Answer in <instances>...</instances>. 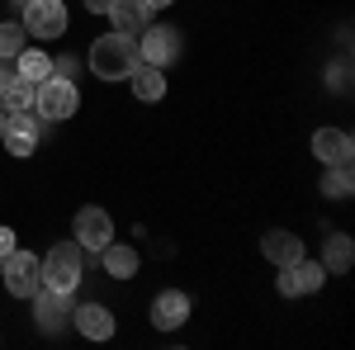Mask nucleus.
<instances>
[{
    "label": "nucleus",
    "instance_id": "f257e3e1",
    "mask_svg": "<svg viewBox=\"0 0 355 350\" xmlns=\"http://www.w3.org/2000/svg\"><path fill=\"white\" fill-rule=\"evenodd\" d=\"M142 62L137 57V38L133 33H100L95 43H90V71L100 76V81H128L133 76V67Z\"/></svg>",
    "mask_w": 355,
    "mask_h": 350
},
{
    "label": "nucleus",
    "instance_id": "f03ea898",
    "mask_svg": "<svg viewBox=\"0 0 355 350\" xmlns=\"http://www.w3.org/2000/svg\"><path fill=\"white\" fill-rule=\"evenodd\" d=\"M76 109H81V90H76L71 76L53 71L48 81H38V90H33V114H38L43 123H62V119H71Z\"/></svg>",
    "mask_w": 355,
    "mask_h": 350
},
{
    "label": "nucleus",
    "instance_id": "7ed1b4c3",
    "mask_svg": "<svg viewBox=\"0 0 355 350\" xmlns=\"http://www.w3.org/2000/svg\"><path fill=\"white\" fill-rule=\"evenodd\" d=\"M81 270H85L81 242H57L53 251L43 256V289H57V294H76V284H81Z\"/></svg>",
    "mask_w": 355,
    "mask_h": 350
},
{
    "label": "nucleus",
    "instance_id": "20e7f679",
    "mask_svg": "<svg viewBox=\"0 0 355 350\" xmlns=\"http://www.w3.org/2000/svg\"><path fill=\"white\" fill-rule=\"evenodd\" d=\"M0 279H5V289L15 298H33L38 289H43V261L33 256V251H10L5 256V265H0Z\"/></svg>",
    "mask_w": 355,
    "mask_h": 350
},
{
    "label": "nucleus",
    "instance_id": "39448f33",
    "mask_svg": "<svg viewBox=\"0 0 355 350\" xmlns=\"http://www.w3.org/2000/svg\"><path fill=\"white\" fill-rule=\"evenodd\" d=\"M24 33L33 38H62L67 33V5L62 0H24Z\"/></svg>",
    "mask_w": 355,
    "mask_h": 350
},
{
    "label": "nucleus",
    "instance_id": "423d86ee",
    "mask_svg": "<svg viewBox=\"0 0 355 350\" xmlns=\"http://www.w3.org/2000/svg\"><path fill=\"white\" fill-rule=\"evenodd\" d=\"M38 114H28V109H10V119L0 123V142H5V152L10 157H28L33 147H38Z\"/></svg>",
    "mask_w": 355,
    "mask_h": 350
},
{
    "label": "nucleus",
    "instance_id": "0eeeda50",
    "mask_svg": "<svg viewBox=\"0 0 355 350\" xmlns=\"http://www.w3.org/2000/svg\"><path fill=\"white\" fill-rule=\"evenodd\" d=\"M137 57L147 62V67H171L175 57H180V33L166 24H147L142 28V43H137Z\"/></svg>",
    "mask_w": 355,
    "mask_h": 350
},
{
    "label": "nucleus",
    "instance_id": "6e6552de",
    "mask_svg": "<svg viewBox=\"0 0 355 350\" xmlns=\"http://www.w3.org/2000/svg\"><path fill=\"white\" fill-rule=\"evenodd\" d=\"M322 279H327V270L318 265V261H294V265L279 270L275 289H279L284 298H299V294H318V289H322Z\"/></svg>",
    "mask_w": 355,
    "mask_h": 350
},
{
    "label": "nucleus",
    "instance_id": "1a4fd4ad",
    "mask_svg": "<svg viewBox=\"0 0 355 350\" xmlns=\"http://www.w3.org/2000/svg\"><path fill=\"white\" fill-rule=\"evenodd\" d=\"M76 242H81V251H95V256H100V251L114 242V218L105 213V209H95V204L81 209V213H76Z\"/></svg>",
    "mask_w": 355,
    "mask_h": 350
},
{
    "label": "nucleus",
    "instance_id": "9d476101",
    "mask_svg": "<svg viewBox=\"0 0 355 350\" xmlns=\"http://www.w3.org/2000/svg\"><path fill=\"white\" fill-rule=\"evenodd\" d=\"M313 157L322 166H351V157H355L351 133L346 128H318L313 133Z\"/></svg>",
    "mask_w": 355,
    "mask_h": 350
},
{
    "label": "nucleus",
    "instance_id": "9b49d317",
    "mask_svg": "<svg viewBox=\"0 0 355 350\" xmlns=\"http://www.w3.org/2000/svg\"><path fill=\"white\" fill-rule=\"evenodd\" d=\"M190 322V298L180 294V289H166V294H157V303H152V326L157 331H175V326Z\"/></svg>",
    "mask_w": 355,
    "mask_h": 350
},
{
    "label": "nucleus",
    "instance_id": "f8f14e48",
    "mask_svg": "<svg viewBox=\"0 0 355 350\" xmlns=\"http://www.w3.org/2000/svg\"><path fill=\"white\" fill-rule=\"evenodd\" d=\"M33 90L38 85L24 81L15 62H0V109H33Z\"/></svg>",
    "mask_w": 355,
    "mask_h": 350
},
{
    "label": "nucleus",
    "instance_id": "ddd939ff",
    "mask_svg": "<svg viewBox=\"0 0 355 350\" xmlns=\"http://www.w3.org/2000/svg\"><path fill=\"white\" fill-rule=\"evenodd\" d=\"M33 317L43 331H57V326L71 317V294H57V289H38L33 294Z\"/></svg>",
    "mask_w": 355,
    "mask_h": 350
},
{
    "label": "nucleus",
    "instance_id": "4468645a",
    "mask_svg": "<svg viewBox=\"0 0 355 350\" xmlns=\"http://www.w3.org/2000/svg\"><path fill=\"white\" fill-rule=\"evenodd\" d=\"M152 15H157V5L152 0H110V19L119 33H137V28L152 24Z\"/></svg>",
    "mask_w": 355,
    "mask_h": 350
},
{
    "label": "nucleus",
    "instance_id": "2eb2a0df",
    "mask_svg": "<svg viewBox=\"0 0 355 350\" xmlns=\"http://www.w3.org/2000/svg\"><path fill=\"white\" fill-rule=\"evenodd\" d=\"M71 322H76V331H81V336H90V341H110V336H114V313L105 308V303L71 308Z\"/></svg>",
    "mask_w": 355,
    "mask_h": 350
},
{
    "label": "nucleus",
    "instance_id": "dca6fc26",
    "mask_svg": "<svg viewBox=\"0 0 355 350\" xmlns=\"http://www.w3.org/2000/svg\"><path fill=\"white\" fill-rule=\"evenodd\" d=\"M261 251H266V261H275V265H294V261H303V242L294 237V232H284V227H275V232H266V242H261Z\"/></svg>",
    "mask_w": 355,
    "mask_h": 350
},
{
    "label": "nucleus",
    "instance_id": "f3484780",
    "mask_svg": "<svg viewBox=\"0 0 355 350\" xmlns=\"http://www.w3.org/2000/svg\"><path fill=\"white\" fill-rule=\"evenodd\" d=\"M128 85H133V95L142 100V105H157V100L166 95V76H162V67H147V62H137V67H133Z\"/></svg>",
    "mask_w": 355,
    "mask_h": 350
},
{
    "label": "nucleus",
    "instance_id": "a211bd4d",
    "mask_svg": "<svg viewBox=\"0 0 355 350\" xmlns=\"http://www.w3.org/2000/svg\"><path fill=\"white\" fill-rule=\"evenodd\" d=\"M351 265H355V242L346 232H331L327 246H322V270L327 274H346Z\"/></svg>",
    "mask_w": 355,
    "mask_h": 350
},
{
    "label": "nucleus",
    "instance_id": "6ab92c4d",
    "mask_svg": "<svg viewBox=\"0 0 355 350\" xmlns=\"http://www.w3.org/2000/svg\"><path fill=\"white\" fill-rule=\"evenodd\" d=\"M100 261H105V270H110L114 279H133V274H137V251H133V246L110 242L105 251H100Z\"/></svg>",
    "mask_w": 355,
    "mask_h": 350
},
{
    "label": "nucleus",
    "instance_id": "aec40b11",
    "mask_svg": "<svg viewBox=\"0 0 355 350\" xmlns=\"http://www.w3.org/2000/svg\"><path fill=\"white\" fill-rule=\"evenodd\" d=\"M15 71H19V76H24V81H48V76H53L57 67H53V57L48 53H38V48H24V53L15 57Z\"/></svg>",
    "mask_w": 355,
    "mask_h": 350
},
{
    "label": "nucleus",
    "instance_id": "412c9836",
    "mask_svg": "<svg viewBox=\"0 0 355 350\" xmlns=\"http://www.w3.org/2000/svg\"><path fill=\"white\" fill-rule=\"evenodd\" d=\"M351 189H355L351 166H327V170H322V194H327V199H351Z\"/></svg>",
    "mask_w": 355,
    "mask_h": 350
},
{
    "label": "nucleus",
    "instance_id": "4be33fe9",
    "mask_svg": "<svg viewBox=\"0 0 355 350\" xmlns=\"http://www.w3.org/2000/svg\"><path fill=\"white\" fill-rule=\"evenodd\" d=\"M24 53V24H5L0 19V62H15Z\"/></svg>",
    "mask_w": 355,
    "mask_h": 350
},
{
    "label": "nucleus",
    "instance_id": "5701e85b",
    "mask_svg": "<svg viewBox=\"0 0 355 350\" xmlns=\"http://www.w3.org/2000/svg\"><path fill=\"white\" fill-rule=\"evenodd\" d=\"M327 81L346 90V81H351V71H346V62H341V67H331V71H327Z\"/></svg>",
    "mask_w": 355,
    "mask_h": 350
},
{
    "label": "nucleus",
    "instance_id": "b1692460",
    "mask_svg": "<svg viewBox=\"0 0 355 350\" xmlns=\"http://www.w3.org/2000/svg\"><path fill=\"white\" fill-rule=\"evenodd\" d=\"M10 251H15V232H10V227H0V261H5Z\"/></svg>",
    "mask_w": 355,
    "mask_h": 350
},
{
    "label": "nucleus",
    "instance_id": "393cba45",
    "mask_svg": "<svg viewBox=\"0 0 355 350\" xmlns=\"http://www.w3.org/2000/svg\"><path fill=\"white\" fill-rule=\"evenodd\" d=\"M90 5V15H110V0H85Z\"/></svg>",
    "mask_w": 355,
    "mask_h": 350
},
{
    "label": "nucleus",
    "instance_id": "a878e982",
    "mask_svg": "<svg viewBox=\"0 0 355 350\" xmlns=\"http://www.w3.org/2000/svg\"><path fill=\"white\" fill-rule=\"evenodd\" d=\"M152 5H157V10H162V5H175V0H152Z\"/></svg>",
    "mask_w": 355,
    "mask_h": 350
},
{
    "label": "nucleus",
    "instance_id": "bb28decb",
    "mask_svg": "<svg viewBox=\"0 0 355 350\" xmlns=\"http://www.w3.org/2000/svg\"><path fill=\"white\" fill-rule=\"evenodd\" d=\"M15 5H24V0H15Z\"/></svg>",
    "mask_w": 355,
    "mask_h": 350
},
{
    "label": "nucleus",
    "instance_id": "cd10ccee",
    "mask_svg": "<svg viewBox=\"0 0 355 350\" xmlns=\"http://www.w3.org/2000/svg\"><path fill=\"white\" fill-rule=\"evenodd\" d=\"M0 265H5V261H0Z\"/></svg>",
    "mask_w": 355,
    "mask_h": 350
}]
</instances>
